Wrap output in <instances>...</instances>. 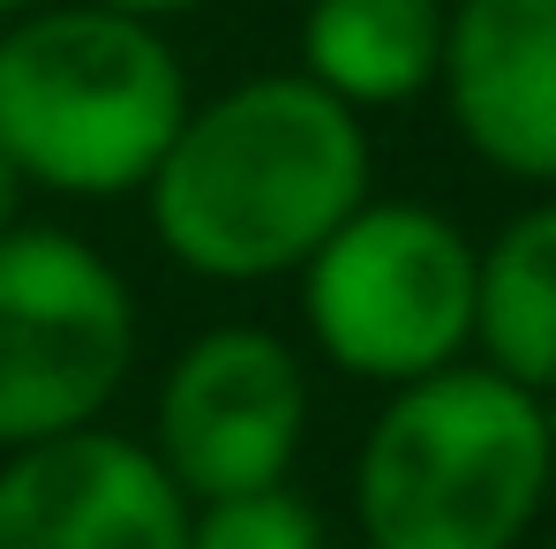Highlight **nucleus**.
<instances>
[{
  "mask_svg": "<svg viewBox=\"0 0 556 549\" xmlns=\"http://www.w3.org/2000/svg\"><path fill=\"white\" fill-rule=\"evenodd\" d=\"M23 203H30V182H23V174H15V159L0 151V234H8V226H23Z\"/></svg>",
  "mask_w": 556,
  "mask_h": 549,
  "instance_id": "ddd939ff",
  "label": "nucleus"
},
{
  "mask_svg": "<svg viewBox=\"0 0 556 549\" xmlns=\"http://www.w3.org/2000/svg\"><path fill=\"white\" fill-rule=\"evenodd\" d=\"M452 0H308L293 23V68L346 113H399L437 98Z\"/></svg>",
  "mask_w": 556,
  "mask_h": 549,
  "instance_id": "1a4fd4ad",
  "label": "nucleus"
},
{
  "mask_svg": "<svg viewBox=\"0 0 556 549\" xmlns=\"http://www.w3.org/2000/svg\"><path fill=\"white\" fill-rule=\"evenodd\" d=\"M308 422H316L308 354L256 316H226L166 354L151 384L143 445L188 489V504H211L293 482Z\"/></svg>",
  "mask_w": 556,
  "mask_h": 549,
  "instance_id": "423d86ee",
  "label": "nucleus"
},
{
  "mask_svg": "<svg viewBox=\"0 0 556 549\" xmlns=\"http://www.w3.org/2000/svg\"><path fill=\"white\" fill-rule=\"evenodd\" d=\"M188 489L121 422L0 452V549H188Z\"/></svg>",
  "mask_w": 556,
  "mask_h": 549,
  "instance_id": "0eeeda50",
  "label": "nucleus"
},
{
  "mask_svg": "<svg viewBox=\"0 0 556 549\" xmlns=\"http://www.w3.org/2000/svg\"><path fill=\"white\" fill-rule=\"evenodd\" d=\"M30 8H46V0H0V23H15V15H30Z\"/></svg>",
  "mask_w": 556,
  "mask_h": 549,
  "instance_id": "4468645a",
  "label": "nucleus"
},
{
  "mask_svg": "<svg viewBox=\"0 0 556 549\" xmlns=\"http://www.w3.org/2000/svg\"><path fill=\"white\" fill-rule=\"evenodd\" d=\"M136 354V286L91 234L53 219L0 234V452L113 422Z\"/></svg>",
  "mask_w": 556,
  "mask_h": 549,
  "instance_id": "39448f33",
  "label": "nucleus"
},
{
  "mask_svg": "<svg viewBox=\"0 0 556 549\" xmlns=\"http://www.w3.org/2000/svg\"><path fill=\"white\" fill-rule=\"evenodd\" d=\"M473 257L481 241L421 196H369L301 272V339L346 384L399 391L473 362Z\"/></svg>",
  "mask_w": 556,
  "mask_h": 549,
  "instance_id": "20e7f679",
  "label": "nucleus"
},
{
  "mask_svg": "<svg viewBox=\"0 0 556 549\" xmlns=\"http://www.w3.org/2000/svg\"><path fill=\"white\" fill-rule=\"evenodd\" d=\"M98 8H121V15H143V23H181V15L211 8V0H98Z\"/></svg>",
  "mask_w": 556,
  "mask_h": 549,
  "instance_id": "f8f14e48",
  "label": "nucleus"
},
{
  "mask_svg": "<svg viewBox=\"0 0 556 549\" xmlns=\"http://www.w3.org/2000/svg\"><path fill=\"white\" fill-rule=\"evenodd\" d=\"M437 98L489 174L556 196V0H452Z\"/></svg>",
  "mask_w": 556,
  "mask_h": 549,
  "instance_id": "6e6552de",
  "label": "nucleus"
},
{
  "mask_svg": "<svg viewBox=\"0 0 556 549\" xmlns=\"http://www.w3.org/2000/svg\"><path fill=\"white\" fill-rule=\"evenodd\" d=\"M188 105L195 84L166 23L98 0H46L0 23V151L30 196H143Z\"/></svg>",
  "mask_w": 556,
  "mask_h": 549,
  "instance_id": "7ed1b4c3",
  "label": "nucleus"
},
{
  "mask_svg": "<svg viewBox=\"0 0 556 549\" xmlns=\"http://www.w3.org/2000/svg\"><path fill=\"white\" fill-rule=\"evenodd\" d=\"M527 549H556V535H542V542H527Z\"/></svg>",
  "mask_w": 556,
  "mask_h": 549,
  "instance_id": "2eb2a0df",
  "label": "nucleus"
},
{
  "mask_svg": "<svg viewBox=\"0 0 556 549\" xmlns=\"http://www.w3.org/2000/svg\"><path fill=\"white\" fill-rule=\"evenodd\" d=\"M473 362L556 399V196L511 211L473 257Z\"/></svg>",
  "mask_w": 556,
  "mask_h": 549,
  "instance_id": "9d476101",
  "label": "nucleus"
},
{
  "mask_svg": "<svg viewBox=\"0 0 556 549\" xmlns=\"http://www.w3.org/2000/svg\"><path fill=\"white\" fill-rule=\"evenodd\" d=\"M188 549H331V512L293 482L211 497L188 512Z\"/></svg>",
  "mask_w": 556,
  "mask_h": 549,
  "instance_id": "9b49d317",
  "label": "nucleus"
},
{
  "mask_svg": "<svg viewBox=\"0 0 556 549\" xmlns=\"http://www.w3.org/2000/svg\"><path fill=\"white\" fill-rule=\"evenodd\" d=\"M549 445H556V399H549Z\"/></svg>",
  "mask_w": 556,
  "mask_h": 549,
  "instance_id": "dca6fc26",
  "label": "nucleus"
},
{
  "mask_svg": "<svg viewBox=\"0 0 556 549\" xmlns=\"http://www.w3.org/2000/svg\"><path fill=\"white\" fill-rule=\"evenodd\" d=\"M549 489V399L489 362H452L383 391L346 466L362 549H527Z\"/></svg>",
  "mask_w": 556,
  "mask_h": 549,
  "instance_id": "f03ea898",
  "label": "nucleus"
},
{
  "mask_svg": "<svg viewBox=\"0 0 556 549\" xmlns=\"http://www.w3.org/2000/svg\"><path fill=\"white\" fill-rule=\"evenodd\" d=\"M369 196V121L301 68H256L188 105L143 182V226L159 257L203 286H278Z\"/></svg>",
  "mask_w": 556,
  "mask_h": 549,
  "instance_id": "f257e3e1",
  "label": "nucleus"
}]
</instances>
